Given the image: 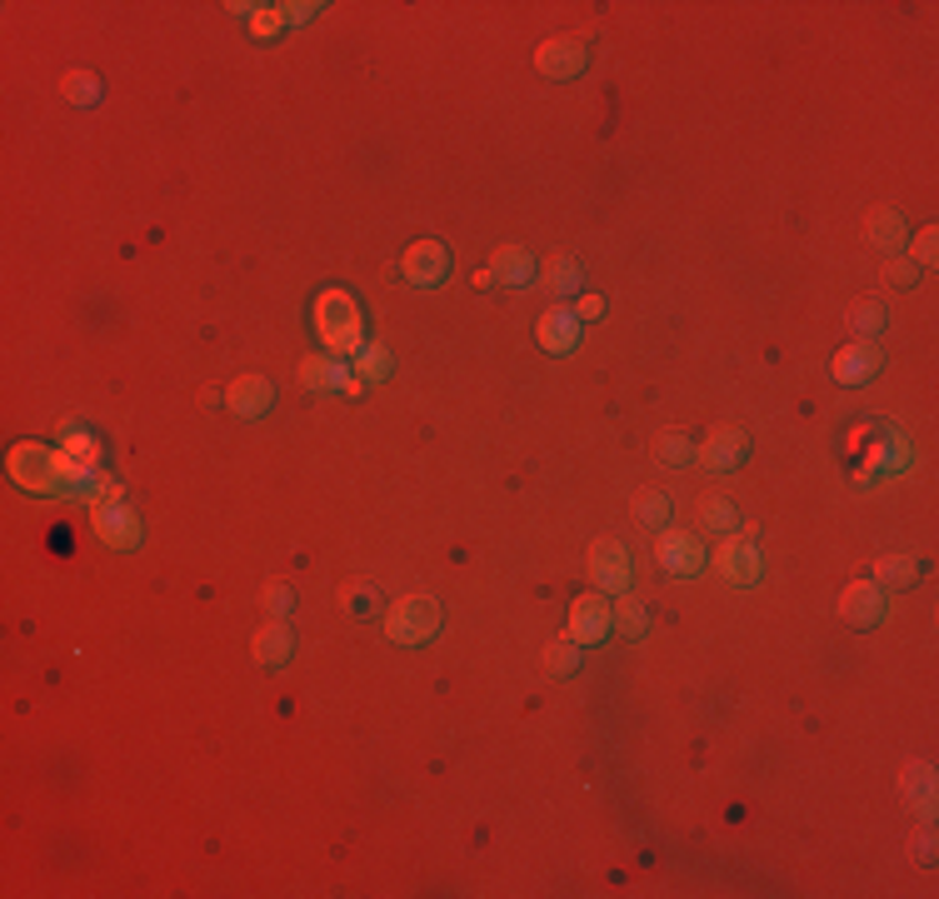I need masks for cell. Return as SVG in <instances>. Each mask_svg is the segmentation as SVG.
<instances>
[{"label": "cell", "mask_w": 939, "mask_h": 899, "mask_svg": "<svg viewBox=\"0 0 939 899\" xmlns=\"http://www.w3.org/2000/svg\"><path fill=\"white\" fill-rule=\"evenodd\" d=\"M100 465H85V459H70L65 450L50 445H16L10 450V479L30 495H75Z\"/></svg>", "instance_id": "obj_1"}, {"label": "cell", "mask_w": 939, "mask_h": 899, "mask_svg": "<svg viewBox=\"0 0 939 899\" xmlns=\"http://www.w3.org/2000/svg\"><path fill=\"white\" fill-rule=\"evenodd\" d=\"M315 330L330 345V355H355L365 345V310L350 290H325L315 300Z\"/></svg>", "instance_id": "obj_2"}, {"label": "cell", "mask_w": 939, "mask_h": 899, "mask_svg": "<svg viewBox=\"0 0 939 899\" xmlns=\"http://www.w3.org/2000/svg\"><path fill=\"white\" fill-rule=\"evenodd\" d=\"M385 635L395 645H425L440 635V599L435 595H405L385 609Z\"/></svg>", "instance_id": "obj_3"}, {"label": "cell", "mask_w": 939, "mask_h": 899, "mask_svg": "<svg viewBox=\"0 0 939 899\" xmlns=\"http://www.w3.org/2000/svg\"><path fill=\"white\" fill-rule=\"evenodd\" d=\"M589 579H595L599 595H625L629 579H635V555L619 539H595L589 545Z\"/></svg>", "instance_id": "obj_4"}, {"label": "cell", "mask_w": 939, "mask_h": 899, "mask_svg": "<svg viewBox=\"0 0 939 899\" xmlns=\"http://www.w3.org/2000/svg\"><path fill=\"white\" fill-rule=\"evenodd\" d=\"M655 559L675 579H695L699 569L709 565V549H705V539L689 535V529H665V535L655 539Z\"/></svg>", "instance_id": "obj_5"}, {"label": "cell", "mask_w": 939, "mask_h": 899, "mask_svg": "<svg viewBox=\"0 0 939 899\" xmlns=\"http://www.w3.org/2000/svg\"><path fill=\"white\" fill-rule=\"evenodd\" d=\"M300 385L325 390V395H360L365 380H360L340 355H305V360H300Z\"/></svg>", "instance_id": "obj_6"}, {"label": "cell", "mask_w": 939, "mask_h": 899, "mask_svg": "<svg viewBox=\"0 0 939 899\" xmlns=\"http://www.w3.org/2000/svg\"><path fill=\"white\" fill-rule=\"evenodd\" d=\"M715 569L729 579V585H755L759 579V569H765V559H759V549H755V539H745V535H725L719 539V549H715Z\"/></svg>", "instance_id": "obj_7"}, {"label": "cell", "mask_w": 939, "mask_h": 899, "mask_svg": "<svg viewBox=\"0 0 939 899\" xmlns=\"http://www.w3.org/2000/svg\"><path fill=\"white\" fill-rule=\"evenodd\" d=\"M885 589L875 585V579H855V585L839 589V619L855 629H875L879 619H885Z\"/></svg>", "instance_id": "obj_8"}, {"label": "cell", "mask_w": 939, "mask_h": 899, "mask_svg": "<svg viewBox=\"0 0 939 899\" xmlns=\"http://www.w3.org/2000/svg\"><path fill=\"white\" fill-rule=\"evenodd\" d=\"M535 65H539V75H549V80H575V75H585V65H589V46L575 36L545 40V46L535 50Z\"/></svg>", "instance_id": "obj_9"}, {"label": "cell", "mask_w": 939, "mask_h": 899, "mask_svg": "<svg viewBox=\"0 0 939 899\" xmlns=\"http://www.w3.org/2000/svg\"><path fill=\"white\" fill-rule=\"evenodd\" d=\"M405 280L410 285H420V290H435V285H445V275H450V250L440 245V240H415V245L405 250Z\"/></svg>", "instance_id": "obj_10"}, {"label": "cell", "mask_w": 939, "mask_h": 899, "mask_svg": "<svg viewBox=\"0 0 939 899\" xmlns=\"http://www.w3.org/2000/svg\"><path fill=\"white\" fill-rule=\"evenodd\" d=\"M609 599L605 595H579L575 605H569V639L575 645H599V639L609 635Z\"/></svg>", "instance_id": "obj_11"}, {"label": "cell", "mask_w": 939, "mask_h": 899, "mask_svg": "<svg viewBox=\"0 0 939 899\" xmlns=\"http://www.w3.org/2000/svg\"><path fill=\"white\" fill-rule=\"evenodd\" d=\"M95 535H100V545H110V549H135V545H140V519H135V509H125L120 499H105V505H95Z\"/></svg>", "instance_id": "obj_12"}, {"label": "cell", "mask_w": 939, "mask_h": 899, "mask_svg": "<svg viewBox=\"0 0 939 899\" xmlns=\"http://www.w3.org/2000/svg\"><path fill=\"white\" fill-rule=\"evenodd\" d=\"M270 405H275V385H270L265 375H240L235 385L225 390V410L240 420H260L270 415Z\"/></svg>", "instance_id": "obj_13"}, {"label": "cell", "mask_w": 939, "mask_h": 899, "mask_svg": "<svg viewBox=\"0 0 939 899\" xmlns=\"http://www.w3.org/2000/svg\"><path fill=\"white\" fill-rule=\"evenodd\" d=\"M699 459H705L709 469H739L749 459V435L735 425H719L705 435V445H699Z\"/></svg>", "instance_id": "obj_14"}, {"label": "cell", "mask_w": 939, "mask_h": 899, "mask_svg": "<svg viewBox=\"0 0 939 899\" xmlns=\"http://www.w3.org/2000/svg\"><path fill=\"white\" fill-rule=\"evenodd\" d=\"M829 375H835L839 385H865V380L879 375V350L869 345V340H855V345H845L829 360Z\"/></svg>", "instance_id": "obj_15"}, {"label": "cell", "mask_w": 939, "mask_h": 899, "mask_svg": "<svg viewBox=\"0 0 939 899\" xmlns=\"http://www.w3.org/2000/svg\"><path fill=\"white\" fill-rule=\"evenodd\" d=\"M535 340L549 350V355H569V350L579 345V315H575V310H565V305L545 310L539 325H535Z\"/></svg>", "instance_id": "obj_16"}, {"label": "cell", "mask_w": 939, "mask_h": 899, "mask_svg": "<svg viewBox=\"0 0 939 899\" xmlns=\"http://www.w3.org/2000/svg\"><path fill=\"white\" fill-rule=\"evenodd\" d=\"M290 649H295V635L285 629V619H265V625L255 629V639H250V655H255V665H265V669L285 665Z\"/></svg>", "instance_id": "obj_17"}, {"label": "cell", "mask_w": 939, "mask_h": 899, "mask_svg": "<svg viewBox=\"0 0 939 899\" xmlns=\"http://www.w3.org/2000/svg\"><path fill=\"white\" fill-rule=\"evenodd\" d=\"M485 270H489V280H495V285L515 290V285H525V280L535 275V255H529L525 245H499L495 255H489Z\"/></svg>", "instance_id": "obj_18"}, {"label": "cell", "mask_w": 939, "mask_h": 899, "mask_svg": "<svg viewBox=\"0 0 939 899\" xmlns=\"http://www.w3.org/2000/svg\"><path fill=\"white\" fill-rule=\"evenodd\" d=\"M899 795L909 799V809H915L919 819H935V769H929V765H905V775H899Z\"/></svg>", "instance_id": "obj_19"}, {"label": "cell", "mask_w": 939, "mask_h": 899, "mask_svg": "<svg viewBox=\"0 0 939 899\" xmlns=\"http://www.w3.org/2000/svg\"><path fill=\"white\" fill-rule=\"evenodd\" d=\"M865 235H869V245H875V250L899 255V250H905V240H909V225H905V215H899V210H875V215L865 220Z\"/></svg>", "instance_id": "obj_20"}, {"label": "cell", "mask_w": 939, "mask_h": 899, "mask_svg": "<svg viewBox=\"0 0 939 899\" xmlns=\"http://www.w3.org/2000/svg\"><path fill=\"white\" fill-rule=\"evenodd\" d=\"M55 435L65 440V455L70 459H85V465H100V435H90L80 420H55Z\"/></svg>", "instance_id": "obj_21"}, {"label": "cell", "mask_w": 939, "mask_h": 899, "mask_svg": "<svg viewBox=\"0 0 939 899\" xmlns=\"http://www.w3.org/2000/svg\"><path fill=\"white\" fill-rule=\"evenodd\" d=\"M340 605H345L350 615H360V619H370V615H380V609H390V605H385V589L370 585V579H350V585H340Z\"/></svg>", "instance_id": "obj_22"}, {"label": "cell", "mask_w": 939, "mask_h": 899, "mask_svg": "<svg viewBox=\"0 0 939 899\" xmlns=\"http://www.w3.org/2000/svg\"><path fill=\"white\" fill-rule=\"evenodd\" d=\"M875 585L879 589H909V585H919V559L915 555H885V559H875Z\"/></svg>", "instance_id": "obj_23"}, {"label": "cell", "mask_w": 939, "mask_h": 899, "mask_svg": "<svg viewBox=\"0 0 939 899\" xmlns=\"http://www.w3.org/2000/svg\"><path fill=\"white\" fill-rule=\"evenodd\" d=\"M350 370H355V375L370 385V380H385L390 370H395V355H390L380 340H365V345L355 350V365H350Z\"/></svg>", "instance_id": "obj_24"}, {"label": "cell", "mask_w": 939, "mask_h": 899, "mask_svg": "<svg viewBox=\"0 0 939 899\" xmlns=\"http://www.w3.org/2000/svg\"><path fill=\"white\" fill-rule=\"evenodd\" d=\"M845 325L855 330L859 340H875L879 330L889 325V310L879 305V300H859V305H849V315H845Z\"/></svg>", "instance_id": "obj_25"}, {"label": "cell", "mask_w": 939, "mask_h": 899, "mask_svg": "<svg viewBox=\"0 0 939 899\" xmlns=\"http://www.w3.org/2000/svg\"><path fill=\"white\" fill-rule=\"evenodd\" d=\"M609 625L619 629V635H645V625H649V615H645V605H639L635 595H619L615 605H609Z\"/></svg>", "instance_id": "obj_26"}, {"label": "cell", "mask_w": 939, "mask_h": 899, "mask_svg": "<svg viewBox=\"0 0 939 899\" xmlns=\"http://www.w3.org/2000/svg\"><path fill=\"white\" fill-rule=\"evenodd\" d=\"M655 459H659V465H669V469H679V465L695 459V445H689L685 430H665V435H655Z\"/></svg>", "instance_id": "obj_27"}, {"label": "cell", "mask_w": 939, "mask_h": 899, "mask_svg": "<svg viewBox=\"0 0 939 899\" xmlns=\"http://www.w3.org/2000/svg\"><path fill=\"white\" fill-rule=\"evenodd\" d=\"M699 525H705L709 535H729V529L739 525V515H735V505H729V499L705 495V499H699Z\"/></svg>", "instance_id": "obj_28"}, {"label": "cell", "mask_w": 939, "mask_h": 899, "mask_svg": "<svg viewBox=\"0 0 939 899\" xmlns=\"http://www.w3.org/2000/svg\"><path fill=\"white\" fill-rule=\"evenodd\" d=\"M545 285L555 290V295H579V290H585V275H579V265L569 255H559L545 265Z\"/></svg>", "instance_id": "obj_29"}, {"label": "cell", "mask_w": 939, "mask_h": 899, "mask_svg": "<svg viewBox=\"0 0 939 899\" xmlns=\"http://www.w3.org/2000/svg\"><path fill=\"white\" fill-rule=\"evenodd\" d=\"M669 515H675V505H669V495H659V489H645V495L635 499V519L645 529H665Z\"/></svg>", "instance_id": "obj_30"}, {"label": "cell", "mask_w": 939, "mask_h": 899, "mask_svg": "<svg viewBox=\"0 0 939 899\" xmlns=\"http://www.w3.org/2000/svg\"><path fill=\"white\" fill-rule=\"evenodd\" d=\"M545 669H549V675H575V669H579V645H575V639H549V645H545Z\"/></svg>", "instance_id": "obj_31"}, {"label": "cell", "mask_w": 939, "mask_h": 899, "mask_svg": "<svg viewBox=\"0 0 939 899\" xmlns=\"http://www.w3.org/2000/svg\"><path fill=\"white\" fill-rule=\"evenodd\" d=\"M65 100H70V105H95L100 80L90 75V70H70V75H65Z\"/></svg>", "instance_id": "obj_32"}, {"label": "cell", "mask_w": 939, "mask_h": 899, "mask_svg": "<svg viewBox=\"0 0 939 899\" xmlns=\"http://www.w3.org/2000/svg\"><path fill=\"white\" fill-rule=\"evenodd\" d=\"M290 605H295V595H290V585H280V579H270V585L260 589V609H265V619H285Z\"/></svg>", "instance_id": "obj_33"}, {"label": "cell", "mask_w": 939, "mask_h": 899, "mask_svg": "<svg viewBox=\"0 0 939 899\" xmlns=\"http://www.w3.org/2000/svg\"><path fill=\"white\" fill-rule=\"evenodd\" d=\"M280 30H285V10H280V6H255V16H250V36L270 40V36H280Z\"/></svg>", "instance_id": "obj_34"}, {"label": "cell", "mask_w": 939, "mask_h": 899, "mask_svg": "<svg viewBox=\"0 0 939 899\" xmlns=\"http://www.w3.org/2000/svg\"><path fill=\"white\" fill-rule=\"evenodd\" d=\"M919 280V265L899 250V255H885V285H915Z\"/></svg>", "instance_id": "obj_35"}, {"label": "cell", "mask_w": 939, "mask_h": 899, "mask_svg": "<svg viewBox=\"0 0 939 899\" xmlns=\"http://www.w3.org/2000/svg\"><path fill=\"white\" fill-rule=\"evenodd\" d=\"M935 240H939V235H935V225H925V230H919V240H915V255H909V260H915V265H935V255H939V250H935Z\"/></svg>", "instance_id": "obj_36"}, {"label": "cell", "mask_w": 939, "mask_h": 899, "mask_svg": "<svg viewBox=\"0 0 939 899\" xmlns=\"http://www.w3.org/2000/svg\"><path fill=\"white\" fill-rule=\"evenodd\" d=\"M575 315H579V325H585V320H599V315H605V300H599V295H579Z\"/></svg>", "instance_id": "obj_37"}, {"label": "cell", "mask_w": 939, "mask_h": 899, "mask_svg": "<svg viewBox=\"0 0 939 899\" xmlns=\"http://www.w3.org/2000/svg\"><path fill=\"white\" fill-rule=\"evenodd\" d=\"M915 859H919V865H935V835H929V829L915 839Z\"/></svg>", "instance_id": "obj_38"}, {"label": "cell", "mask_w": 939, "mask_h": 899, "mask_svg": "<svg viewBox=\"0 0 939 899\" xmlns=\"http://www.w3.org/2000/svg\"><path fill=\"white\" fill-rule=\"evenodd\" d=\"M280 10H285V20H295V26H300V20L315 16V6H280Z\"/></svg>", "instance_id": "obj_39"}]
</instances>
